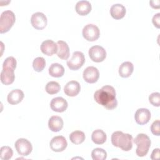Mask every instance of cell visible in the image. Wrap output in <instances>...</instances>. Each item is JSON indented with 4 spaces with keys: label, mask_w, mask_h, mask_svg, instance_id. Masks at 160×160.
Listing matches in <instances>:
<instances>
[{
    "label": "cell",
    "mask_w": 160,
    "mask_h": 160,
    "mask_svg": "<svg viewBox=\"0 0 160 160\" xmlns=\"http://www.w3.org/2000/svg\"><path fill=\"white\" fill-rule=\"evenodd\" d=\"M116 96L114 88L110 85H106L94 92V98L99 104L111 110L116 108L118 105Z\"/></svg>",
    "instance_id": "1"
},
{
    "label": "cell",
    "mask_w": 160,
    "mask_h": 160,
    "mask_svg": "<svg viewBox=\"0 0 160 160\" xmlns=\"http://www.w3.org/2000/svg\"><path fill=\"white\" fill-rule=\"evenodd\" d=\"M132 135L118 131L111 135V142L113 146L121 148L122 151H129L132 148Z\"/></svg>",
    "instance_id": "2"
},
{
    "label": "cell",
    "mask_w": 160,
    "mask_h": 160,
    "mask_svg": "<svg viewBox=\"0 0 160 160\" xmlns=\"http://www.w3.org/2000/svg\"><path fill=\"white\" fill-rule=\"evenodd\" d=\"M134 142L137 145L136 153L139 157L145 156L149 149L151 144L150 138L148 135L143 133L138 134L134 139Z\"/></svg>",
    "instance_id": "3"
},
{
    "label": "cell",
    "mask_w": 160,
    "mask_h": 160,
    "mask_svg": "<svg viewBox=\"0 0 160 160\" xmlns=\"http://www.w3.org/2000/svg\"><path fill=\"white\" fill-rule=\"evenodd\" d=\"M15 21V14L12 11L10 10L3 11L0 17V32L2 34L9 31Z\"/></svg>",
    "instance_id": "4"
},
{
    "label": "cell",
    "mask_w": 160,
    "mask_h": 160,
    "mask_svg": "<svg viewBox=\"0 0 160 160\" xmlns=\"http://www.w3.org/2000/svg\"><path fill=\"white\" fill-rule=\"evenodd\" d=\"M85 62L84 54L81 51H75L73 52L70 59L67 61L68 68L73 71H76L81 68Z\"/></svg>",
    "instance_id": "5"
},
{
    "label": "cell",
    "mask_w": 160,
    "mask_h": 160,
    "mask_svg": "<svg viewBox=\"0 0 160 160\" xmlns=\"http://www.w3.org/2000/svg\"><path fill=\"white\" fill-rule=\"evenodd\" d=\"M82 36L88 41H94L97 40L100 36V31L98 27L92 24L86 25L82 31Z\"/></svg>",
    "instance_id": "6"
},
{
    "label": "cell",
    "mask_w": 160,
    "mask_h": 160,
    "mask_svg": "<svg viewBox=\"0 0 160 160\" xmlns=\"http://www.w3.org/2000/svg\"><path fill=\"white\" fill-rule=\"evenodd\" d=\"M15 148L19 155L28 156L32 150V146L30 141L24 138H19L15 142Z\"/></svg>",
    "instance_id": "7"
},
{
    "label": "cell",
    "mask_w": 160,
    "mask_h": 160,
    "mask_svg": "<svg viewBox=\"0 0 160 160\" xmlns=\"http://www.w3.org/2000/svg\"><path fill=\"white\" fill-rule=\"evenodd\" d=\"M89 56L91 59L96 62L103 61L106 57V51L100 46H93L89 49Z\"/></svg>",
    "instance_id": "8"
},
{
    "label": "cell",
    "mask_w": 160,
    "mask_h": 160,
    "mask_svg": "<svg viewBox=\"0 0 160 160\" xmlns=\"http://www.w3.org/2000/svg\"><path fill=\"white\" fill-rule=\"evenodd\" d=\"M47 22L46 16L41 12H36L31 16V23L36 29L41 30L44 29L46 26Z\"/></svg>",
    "instance_id": "9"
},
{
    "label": "cell",
    "mask_w": 160,
    "mask_h": 160,
    "mask_svg": "<svg viewBox=\"0 0 160 160\" xmlns=\"http://www.w3.org/2000/svg\"><path fill=\"white\" fill-rule=\"evenodd\" d=\"M84 80L88 83H95L99 78V70L94 66H88L83 71Z\"/></svg>",
    "instance_id": "10"
},
{
    "label": "cell",
    "mask_w": 160,
    "mask_h": 160,
    "mask_svg": "<svg viewBox=\"0 0 160 160\" xmlns=\"http://www.w3.org/2000/svg\"><path fill=\"white\" fill-rule=\"evenodd\" d=\"M50 148L54 152H62L68 146L66 138L62 136L54 137L50 141Z\"/></svg>",
    "instance_id": "11"
},
{
    "label": "cell",
    "mask_w": 160,
    "mask_h": 160,
    "mask_svg": "<svg viewBox=\"0 0 160 160\" xmlns=\"http://www.w3.org/2000/svg\"><path fill=\"white\" fill-rule=\"evenodd\" d=\"M134 119L137 124L144 125L148 123L151 119V112L148 109L139 108L134 114Z\"/></svg>",
    "instance_id": "12"
},
{
    "label": "cell",
    "mask_w": 160,
    "mask_h": 160,
    "mask_svg": "<svg viewBox=\"0 0 160 160\" xmlns=\"http://www.w3.org/2000/svg\"><path fill=\"white\" fill-rule=\"evenodd\" d=\"M67 101L62 97H56L53 98L50 103L51 108L52 111L58 112L65 111L68 108Z\"/></svg>",
    "instance_id": "13"
},
{
    "label": "cell",
    "mask_w": 160,
    "mask_h": 160,
    "mask_svg": "<svg viewBox=\"0 0 160 160\" xmlns=\"http://www.w3.org/2000/svg\"><path fill=\"white\" fill-rule=\"evenodd\" d=\"M57 43L51 39L45 40L41 43V51L43 54L47 56H52L54 54L57 52Z\"/></svg>",
    "instance_id": "14"
},
{
    "label": "cell",
    "mask_w": 160,
    "mask_h": 160,
    "mask_svg": "<svg viewBox=\"0 0 160 160\" xmlns=\"http://www.w3.org/2000/svg\"><path fill=\"white\" fill-rule=\"evenodd\" d=\"M81 90V86L76 81H71L66 84L64 87V93L70 97L77 96Z\"/></svg>",
    "instance_id": "15"
},
{
    "label": "cell",
    "mask_w": 160,
    "mask_h": 160,
    "mask_svg": "<svg viewBox=\"0 0 160 160\" xmlns=\"http://www.w3.org/2000/svg\"><path fill=\"white\" fill-rule=\"evenodd\" d=\"M24 96V92L19 89L12 90L8 95V102L12 105L17 104L22 101Z\"/></svg>",
    "instance_id": "16"
},
{
    "label": "cell",
    "mask_w": 160,
    "mask_h": 160,
    "mask_svg": "<svg viewBox=\"0 0 160 160\" xmlns=\"http://www.w3.org/2000/svg\"><path fill=\"white\" fill-rule=\"evenodd\" d=\"M91 4L89 1L81 0L77 2L75 6V9L78 14L81 16H86L91 11Z\"/></svg>",
    "instance_id": "17"
},
{
    "label": "cell",
    "mask_w": 160,
    "mask_h": 160,
    "mask_svg": "<svg viewBox=\"0 0 160 160\" xmlns=\"http://www.w3.org/2000/svg\"><path fill=\"white\" fill-rule=\"evenodd\" d=\"M64 125L62 119L58 116H51L48 121V127L51 131L53 132H58L61 131Z\"/></svg>",
    "instance_id": "18"
},
{
    "label": "cell",
    "mask_w": 160,
    "mask_h": 160,
    "mask_svg": "<svg viewBox=\"0 0 160 160\" xmlns=\"http://www.w3.org/2000/svg\"><path fill=\"white\" fill-rule=\"evenodd\" d=\"M126 8L121 4H114L110 8V14L115 19H120L126 14Z\"/></svg>",
    "instance_id": "19"
},
{
    "label": "cell",
    "mask_w": 160,
    "mask_h": 160,
    "mask_svg": "<svg viewBox=\"0 0 160 160\" xmlns=\"http://www.w3.org/2000/svg\"><path fill=\"white\" fill-rule=\"evenodd\" d=\"M58 56L64 60H66L69 57V48L68 44L64 41H58L57 42Z\"/></svg>",
    "instance_id": "20"
},
{
    "label": "cell",
    "mask_w": 160,
    "mask_h": 160,
    "mask_svg": "<svg viewBox=\"0 0 160 160\" xmlns=\"http://www.w3.org/2000/svg\"><path fill=\"white\" fill-rule=\"evenodd\" d=\"M15 79L14 70L9 69H2L1 72V81L5 85L12 84Z\"/></svg>",
    "instance_id": "21"
},
{
    "label": "cell",
    "mask_w": 160,
    "mask_h": 160,
    "mask_svg": "<svg viewBox=\"0 0 160 160\" xmlns=\"http://www.w3.org/2000/svg\"><path fill=\"white\" fill-rule=\"evenodd\" d=\"M133 70L134 66L132 63L129 61H125L119 68V74L122 78H128L131 75Z\"/></svg>",
    "instance_id": "22"
},
{
    "label": "cell",
    "mask_w": 160,
    "mask_h": 160,
    "mask_svg": "<svg viewBox=\"0 0 160 160\" xmlns=\"http://www.w3.org/2000/svg\"><path fill=\"white\" fill-rule=\"evenodd\" d=\"M49 74L54 78L62 77L64 74V68L61 64L52 63L49 68Z\"/></svg>",
    "instance_id": "23"
},
{
    "label": "cell",
    "mask_w": 160,
    "mask_h": 160,
    "mask_svg": "<svg viewBox=\"0 0 160 160\" xmlns=\"http://www.w3.org/2000/svg\"><path fill=\"white\" fill-rule=\"evenodd\" d=\"M107 139L106 134L101 129H96L94 131L91 135V139L96 144H104Z\"/></svg>",
    "instance_id": "24"
},
{
    "label": "cell",
    "mask_w": 160,
    "mask_h": 160,
    "mask_svg": "<svg viewBox=\"0 0 160 160\" xmlns=\"http://www.w3.org/2000/svg\"><path fill=\"white\" fill-rule=\"evenodd\" d=\"M86 136L84 132L81 131H74L69 135L70 141L75 144H79L83 142L85 140Z\"/></svg>",
    "instance_id": "25"
},
{
    "label": "cell",
    "mask_w": 160,
    "mask_h": 160,
    "mask_svg": "<svg viewBox=\"0 0 160 160\" xmlns=\"http://www.w3.org/2000/svg\"><path fill=\"white\" fill-rule=\"evenodd\" d=\"M60 89L61 86L56 81H49L45 86L46 91L49 94H56L60 91Z\"/></svg>",
    "instance_id": "26"
},
{
    "label": "cell",
    "mask_w": 160,
    "mask_h": 160,
    "mask_svg": "<svg viewBox=\"0 0 160 160\" xmlns=\"http://www.w3.org/2000/svg\"><path fill=\"white\" fill-rule=\"evenodd\" d=\"M91 157L93 160H104L107 158V152L103 149L97 148L92 150Z\"/></svg>",
    "instance_id": "27"
},
{
    "label": "cell",
    "mask_w": 160,
    "mask_h": 160,
    "mask_svg": "<svg viewBox=\"0 0 160 160\" xmlns=\"http://www.w3.org/2000/svg\"><path fill=\"white\" fill-rule=\"evenodd\" d=\"M46 66V61L42 57L35 58L32 62L33 69L37 72H41Z\"/></svg>",
    "instance_id": "28"
},
{
    "label": "cell",
    "mask_w": 160,
    "mask_h": 160,
    "mask_svg": "<svg viewBox=\"0 0 160 160\" xmlns=\"http://www.w3.org/2000/svg\"><path fill=\"white\" fill-rule=\"evenodd\" d=\"M13 155L12 149L8 146H2L0 149V158L2 160H8Z\"/></svg>",
    "instance_id": "29"
},
{
    "label": "cell",
    "mask_w": 160,
    "mask_h": 160,
    "mask_svg": "<svg viewBox=\"0 0 160 160\" xmlns=\"http://www.w3.org/2000/svg\"><path fill=\"white\" fill-rule=\"evenodd\" d=\"M17 62L16 59L12 56L8 57L5 59L2 64V69H9L15 70L16 68Z\"/></svg>",
    "instance_id": "30"
},
{
    "label": "cell",
    "mask_w": 160,
    "mask_h": 160,
    "mask_svg": "<svg viewBox=\"0 0 160 160\" xmlns=\"http://www.w3.org/2000/svg\"><path fill=\"white\" fill-rule=\"evenodd\" d=\"M149 101L154 106L159 107L160 106V93L158 92L151 93L149 96Z\"/></svg>",
    "instance_id": "31"
},
{
    "label": "cell",
    "mask_w": 160,
    "mask_h": 160,
    "mask_svg": "<svg viewBox=\"0 0 160 160\" xmlns=\"http://www.w3.org/2000/svg\"><path fill=\"white\" fill-rule=\"evenodd\" d=\"M151 132L156 136L160 134V121L159 119L154 121L151 126Z\"/></svg>",
    "instance_id": "32"
},
{
    "label": "cell",
    "mask_w": 160,
    "mask_h": 160,
    "mask_svg": "<svg viewBox=\"0 0 160 160\" xmlns=\"http://www.w3.org/2000/svg\"><path fill=\"white\" fill-rule=\"evenodd\" d=\"M152 22L154 26H156L157 28H160V13H156L154 14L152 19Z\"/></svg>",
    "instance_id": "33"
},
{
    "label": "cell",
    "mask_w": 160,
    "mask_h": 160,
    "mask_svg": "<svg viewBox=\"0 0 160 160\" xmlns=\"http://www.w3.org/2000/svg\"><path fill=\"white\" fill-rule=\"evenodd\" d=\"M159 149L156 148L154 149L151 155V159H159Z\"/></svg>",
    "instance_id": "34"
},
{
    "label": "cell",
    "mask_w": 160,
    "mask_h": 160,
    "mask_svg": "<svg viewBox=\"0 0 160 160\" xmlns=\"http://www.w3.org/2000/svg\"><path fill=\"white\" fill-rule=\"evenodd\" d=\"M149 4L152 8L157 9V8H159L160 1L159 0H152V1H149Z\"/></svg>",
    "instance_id": "35"
}]
</instances>
